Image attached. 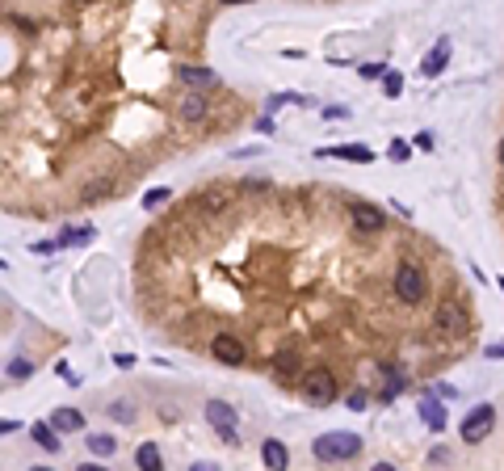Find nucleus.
Wrapping results in <instances>:
<instances>
[{"label":"nucleus","mask_w":504,"mask_h":471,"mask_svg":"<svg viewBox=\"0 0 504 471\" xmlns=\"http://www.w3.org/2000/svg\"><path fill=\"white\" fill-rule=\"evenodd\" d=\"M50 425H55L59 434H76V430H84V413H76V409H55V413H50Z\"/></svg>","instance_id":"nucleus-11"},{"label":"nucleus","mask_w":504,"mask_h":471,"mask_svg":"<svg viewBox=\"0 0 504 471\" xmlns=\"http://www.w3.org/2000/svg\"><path fill=\"white\" fill-rule=\"evenodd\" d=\"M303 396L324 409V404L336 400V379H332L328 371H307V375H303Z\"/></svg>","instance_id":"nucleus-4"},{"label":"nucleus","mask_w":504,"mask_h":471,"mask_svg":"<svg viewBox=\"0 0 504 471\" xmlns=\"http://www.w3.org/2000/svg\"><path fill=\"white\" fill-rule=\"evenodd\" d=\"M395 295H400L404 303H421V299H425V270L412 265V261H404V265L395 270Z\"/></svg>","instance_id":"nucleus-3"},{"label":"nucleus","mask_w":504,"mask_h":471,"mask_svg":"<svg viewBox=\"0 0 504 471\" xmlns=\"http://www.w3.org/2000/svg\"><path fill=\"white\" fill-rule=\"evenodd\" d=\"M315 156H336V160H357V164H370V160H374V152H370V147H362V143H341V147H320Z\"/></svg>","instance_id":"nucleus-10"},{"label":"nucleus","mask_w":504,"mask_h":471,"mask_svg":"<svg viewBox=\"0 0 504 471\" xmlns=\"http://www.w3.org/2000/svg\"><path fill=\"white\" fill-rule=\"evenodd\" d=\"M223 4H248V0H223Z\"/></svg>","instance_id":"nucleus-31"},{"label":"nucleus","mask_w":504,"mask_h":471,"mask_svg":"<svg viewBox=\"0 0 504 471\" xmlns=\"http://www.w3.org/2000/svg\"><path fill=\"white\" fill-rule=\"evenodd\" d=\"M210 354H214L223 366H244V345H240L236 337H227V333H219V337L210 341Z\"/></svg>","instance_id":"nucleus-8"},{"label":"nucleus","mask_w":504,"mask_h":471,"mask_svg":"<svg viewBox=\"0 0 504 471\" xmlns=\"http://www.w3.org/2000/svg\"><path fill=\"white\" fill-rule=\"evenodd\" d=\"M88 240H93V227H88V223H84V227H67V232H63V240H59V244H88Z\"/></svg>","instance_id":"nucleus-21"},{"label":"nucleus","mask_w":504,"mask_h":471,"mask_svg":"<svg viewBox=\"0 0 504 471\" xmlns=\"http://www.w3.org/2000/svg\"><path fill=\"white\" fill-rule=\"evenodd\" d=\"M362 451V438L357 434H320L315 442H311V455L320 459V463H345V459H353Z\"/></svg>","instance_id":"nucleus-1"},{"label":"nucleus","mask_w":504,"mask_h":471,"mask_svg":"<svg viewBox=\"0 0 504 471\" xmlns=\"http://www.w3.org/2000/svg\"><path fill=\"white\" fill-rule=\"evenodd\" d=\"M349 219H353V232H383V211L379 206H370V202H353V211H349Z\"/></svg>","instance_id":"nucleus-7"},{"label":"nucleus","mask_w":504,"mask_h":471,"mask_svg":"<svg viewBox=\"0 0 504 471\" xmlns=\"http://www.w3.org/2000/svg\"><path fill=\"white\" fill-rule=\"evenodd\" d=\"M135 463L143 471H156L160 467V446H156V442H143V446L135 451Z\"/></svg>","instance_id":"nucleus-16"},{"label":"nucleus","mask_w":504,"mask_h":471,"mask_svg":"<svg viewBox=\"0 0 504 471\" xmlns=\"http://www.w3.org/2000/svg\"><path fill=\"white\" fill-rule=\"evenodd\" d=\"M383 93H387V97H400V93H404V76H400V72H387V76H383Z\"/></svg>","instance_id":"nucleus-23"},{"label":"nucleus","mask_w":504,"mask_h":471,"mask_svg":"<svg viewBox=\"0 0 504 471\" xmlns=\"http://www.w3.org/2000/svg\"><path fill=\"white\" fill-rule=\"evenodd\" d=\"M88 451H93L97 459H105V455L118 451V438H109V434H88Z\"/></svg>","instance_id":"nucleus-18"},{"label":"nucleus","mask_w":504,"mask_h":471,"mask_svg":"<svg viewBox=\"0 0 504 471\" xmlns=\"http://www.w3.org/2000/svg\"><path fill=\"white\" fill-rule=\"evenodd\" d=\"M181 118L185 122H202L206 118V97H185L181 101Z\"/></svg>","instance_id":"nucleus-17"},{"label":"nucleus","mask_w":504,"mask_h":471,"mask_svg":"<svg viewBox=\"0 0 504 471\" xmlns=\"http://www.w3.org/2000/svg\"><path fill=\"white\" fill-rule=\"evenodd\" d=\"M109 417L114 421H135V409L130 404H109Z\"/></svg>","instance_id":"nucleus-25"},{"label":"nucleus","mask_w":504,"mask_h":471,"mask_svg":"<svg viewBox=\"0 0 504 471\" xmlns=\"http://www.w3.org/2000/svg\"><path fill=\"white\" fill-rule=\"evenodd\" d=\"M500 164H504V143H500Z\"/></svg>","instance_id":"nucleus-32"},{"label":"nucleus","mask_w":504,"mask_h":471,"mask_svg":"<svg viewBox=\"0 0 504 471\" xmlns=\"http://www.w3.org/2000/svg\"><path fill=\"white\" fill-rule=\"evenodd\" d=\"M273 366H278V375H282V379H294V375H299V358H294V354H278V358H273Z\"/></svg>","instance_id":"nucleus-20"},{"label":"nucleus","mask_w":504,"mask_h":471,"mask_svg":"<svg viewBox=\"0 0 504 471\" xmlns=\"http://www.w3.org/2000/svg\"><path fill=\"white\" fill-rule=\"evenodd\" d=\"M29 434H34V442H38V446H42V451H50V455H59V438H55V434H59V430H55V425H50V421H46V425H34V430H29Z\"/></svg>","instance_id":"nucleus-15"},{"label":"nucleus","mask_w":504,"mask_h":471,"mask_svg":"<svg viewBox=\"0 0 504 471\" xmlns=\"http://www.w3.org/2000/svg\"><path fill=\"white\" fill-rule=\"evenodd\" d=\"M168 198H172V194H168L164 185H160V190H147V194H143V211H156V206H164Z\"/></svg>","instance_id":"nucleus-22"},{"label":"nucleus","mask_w":504,"mask_h":471,"mask_svg":"<svg viewBox=\"0 0 504 471\" xmlns=\"http://www.w3.org/2000/svg\"><path fill=\"white\" fill-rule=\"evenodd\" d=\"M261 459H265V467H273V471H282V467H290V451L278 442V438H269L265 446H261Z\"/></svg>","instance_id":"nucleus-12"},{"label":"nucleus","mask_w":504,"mask_h":471,"mask_svg":"<svg viewBox=\"0 0 504 471\" xmlns=\"http://www.w3.org/2000/svg\"><path fill=\"white\" fill-rule=\"evenodd\" d=\"M437 333H446V337H463L467 333V312H463L458 299H442L437 303Z\"/></svg>","instance_id":"nucleus-5"},{"label":"nucleus","mask_w":504,"mask_h":471,"mask_svg":"<svg viewBox=\"0 0 504 471\" xmlns=\"http://www.w3.org/2000/svg\"><path fill=\"white\" fill-rule=\"evenodd\" d=\"M4 375H8V383H25V379L34 375V366H29L25 358H13V362L4 366Z\"/></svg>","instance_id":"nucleus-19"},{"label":"nucleus","mask_w":504,"mask_h":471,"mask_svg":"<svg viewBox=\"0 0 504 471\" xmlns=\"http://www.w3.org/2000/svg\"><path fill=\"white\" fill-rule=\"evenodd\" d=\"M391 156H395V160H408V143H391Z\"/></svg>","instance_id":"nucleus-29"},{"label":"nucleus","mask_w":504,"mask_h":471,"mask_svg":"<svg viewBox=\"0 0 504 471\" xmlns=\"http://www.w3.org/2000/svg\"><path fill=\"white\" fill-rule=\"evenodd\" d=\"M206 421L223 434V442H231V446L240 442V438H236V413H231V404H223V400H206Z\"/></svg>","instance_id":"nucleus-6"},{"label":"nucleus","mask_w":504,"mask_h":471,"mask_svg":"<svg viewBox=\"0 0 504 471\" xmlns=\"http://www.w3.org/2000/svg\"><path fill=\"white\" fill-rule=\"evenodd\" d=\"M500 291H504V282H500Z\"/></svg>","instance_id":"nucleus-33"},{"label":"nucleus","mask_w":504,"mask_h":471,"mask_svg":"<svg viewBox=\"0 0 504 471\" xmlns=\"http://www.w3.org/2000/svg\"><path fill=\"white\" fill-rule=\"evenodd\" d=\"M492 425H496V409H492V404H479V409L467 413V421L458 425V434H463L467 446H479V442L492 434Z\"/></svg>","instance_id":"nucleus-2"},{"label":"nucleus","mask_w":504,"mask_h":471,"mask_svg":"<svg viewBox=\"0 0 504 471\" xmlns=\"http://www.w3.org/2000/svg\"><path fill=\"white\" fill-rule=\"evenodd\" d=\"M177 76H181L185 84H193V88H210V84H219V76H214L210 67H181Z\"/></svg>","instance_id":"nucleus-13"},{"label":"nucleus","mask_w":504,"mask_h":471,"mask_svg":"<svg viewBox=\"0 0 504 471\" xmlns=\"http://www.w3.org/2000/svg\"><path fill=\"white\" fill-rule=\"evenodd\" d=\"M362 76H366V80H374V76H387V63H366V67H362Z\"/></svg>","instance_id":"nucleus-26"},{"label":"nucleus","mask_w":504,"mask_h":471,"mask_svg":"<svg viewBox=\"0 0 504 471\" xmlns=\"http://www.w3.org/2000/svg\"><path fill=\"white\" fill-rule=\"evenodd\" d=\"M433 396H446V400H458V392H454L450 383H437V387H433Z\"/></svg>","instance_id":"nucleus-27"},{"label":"nucleus","mask_w":504,"mask_h":471,"mask_svg":"<svg viewBox=\"0 0 504 471\" xmlns=\"http://www.w3.org/2000/svg\"><path fill=\"white\" fill-rule=\"evenodd\" d=\"M421 421L429 425V430H446V413H442V400H421Z\"/></svg>","instance_id":"nucleus-14"},{"label":"nucleus","mask_w":504,"mask_h":471,"mask_svg":"<svg viewBox=\"0 0 504 471\" xmlns=\"http://www.w3.org/2000/svg\"><path fill=\"white\" fill-rule=\"evenodd\" d=\"M366 404H370V396H366V392H349V396H345V409H353V413H362Z\"/></svg>","instance_id":"nucleus-24"},{"label":"nucleus","mask_w":504,"mask_h":471,"mask_svg":"<svg viewBox=\"0 0 504 471\" xmlns=\"http://www.w3.org/2000/svg\"><path fill=\"white\" fill-rule=\"evenodd\" d=\"M446 459H450V451H446V446H433V451H429V463H446Z\"/></svg>","instance_id":"nucleus-28"},{"label":"nucleus","mask_w":504,"mask_h":471,"mask_svg":"<svg viewBox=\"0 0 504 471\" xmlns=\"http://www.w3.org/2000/svg\"><path fill=\"white\" fill-rule=\"evenodd\" d=\"M488 358H504V345H492V350H488Z\"/></svg>","instance_id":"nucleus-30"},{"label":"nucleus","mask_w":504,"mask_h":471,"mask_svg":"<svg viewBox=\"0 0 504 471\" xmlns=\"http://www.w3.org/2000/svg\"><path fill=\"white\" fill-rule=\"evenodd\" d=\"M450 46H454V42H450V38H442V42H437V46L421 59V76H442V72H446V63H450Z\"/></svg>","instance_id":"nucleus-9"}]
</instances>
